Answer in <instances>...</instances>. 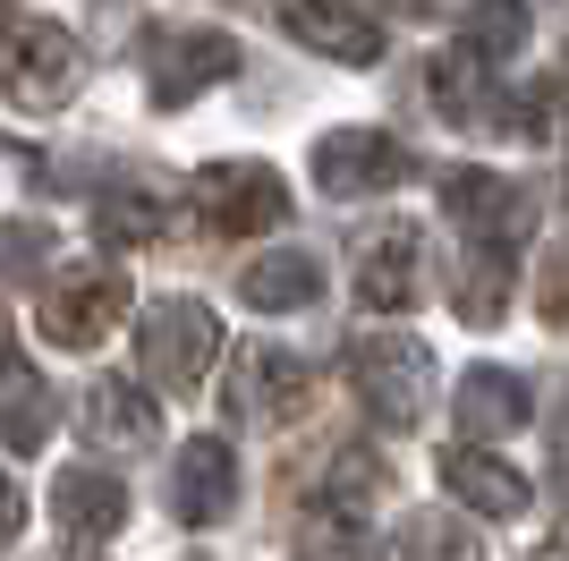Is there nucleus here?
Masks as SVG:
<instances>
[{"label":"nucleus","instance_id":"obj_1","mask_svg":"<svg viewBox=\"0 0 569 561\" xmlns=\"http://www.w3.org/2000/svg\"><path fill=\"white\" fill-rule=\"evenodd\" d=\"M221 350H230V341H221V315L204 298H153L137 315V357L162 392H196Z\"/></svg>","mask_w":569,"mask_h":561},{"label":"nucleus","instance_id":"obj_2","mask_svg":"<svg viewBox=\"0 0 569 561\" xmlns=\"http://www.w3.org/2000/svg\"><path fill=\"white\" fill-rule=\"evenodd\" d=\"M77 77H86V60H77L69 26H51V18L9 26V43H0V94H9L18 111H60L77 94Z\"/></svg>","mask_w":569,"mask_h":561},{"label":"nucleus","instance_id":"obj_3","mask_svg":"<svg viewBox=\"0 0 569 561\" xmlns=\"http://www.w3.org/2000/svg\"><path fill=\"white\" fill-rule=\"evenodd\" d=\"M238 77V43L221 26H179V35H144V94L153 111H188L204 86Z\"/></svg>","mask_w":569,"mask_h":561},{"label":"nucleus","instance_id":"obj_4","mask_svg":"<svg viewBox=\"0 0 569 561\" xmlns=\"http://www.w3.org/2000/svg\"><path fill=\"white\" fill-rule=\"evenodd\" d=\"M196 213L213 238H256L289 213V179L272 163H204L196 170Z\"/></svg>","mask_w":569,"mask_h":561},{"label":"nucleus","instance_id":"obj_5","mask_svg":"<svg viewBox=\"0 0 569 561\" xmlns=\"http://www.w3.org/2000/svg\"><path fill=\"white\" fill-rule=\"evenodd\" d=\"M119 315H128V280L102 273V264H77V273L43 280V306H34L51 350H94V341L119 332Z\"/></svg>","mask_w":569,"mask_h":561},{"label":"nucleus","instance_id":"obj_6","mask_svg":"<svg viewBox=\"0 0 569 561\" xmlns=\"http://www.w3.org/2000/svg\"><path fill=\"white\" fill-rule=\"evenodd\" d=\"M408 145L391 128H332V137L315 145V187L340 196V205H366V196H391L408 187Z\"/></svg>","mask_w":569,"mask_h":561},{"label":"nucleus","instance_id":"obj_7","mask_svg":"<svg viewBox=\"0 0 569 561\" xmlns=\"http://www.w3.org/2000/svg\"><path fill=\"white\" fill-rule=\"evenodd\" d=\"M442 205H451V222L485 256H510V247L536 230V196H527L519 179H501V170H451V179H442Z\"/></svg>","mask_w":569,"mask_h":561},{"label":"nucleus","instance_id":"obj_8","mask_svg":"<svg viewBox=\"0 0 569 561\" xmlns=\"http://www.w3.org/2000/svg\"><path fill=\"white\" fill-rule=\"evenodd\" d=\"M349 383H357V400H366V417L417 425L426 383H433V357L417 350V341H349Z\"/></svg>","mask_w":569,"mask_h":561},{"label":"nucleus","instance_id":"obj_9","mask_svg":"<svg viewBox=\"0 0 569 561\" xmlns=\"http://www.w3.org/2000/svg\"><path fill=\"white\" fill-rule=\"evenodd\" d=\"M349 289H357V306H375V315L417 306V289H426V238L408 230V222H375V230L357 238Z\"/></svg>","mask_w":569,"mask_h":561},{"label":"nucleus","instance_id":"obj_10","mask_svg":"<svg viewBox=\"0 0 569 561\" xmlns=\"http://www.w3.org/2000/svg\"><path fill=\"white\" fill-rule=\"evenodd\" d=\"M298 409H307V366L289 350H272V341H247V350L230 357V417L289 425Z\"/></svg>","mask_w":569,"mask_h":561},{"label":"nucleus","instance_id":"obj_11","mask_svg":"<svg viewBox=\"0 0 569 561\" xmlns=\"http://www.w3.org/2000/svg\"><path fill=\"white\" fill-rule=\"evenodd\" d=\"M170 511L188 528H213V519L238 511V451L221 434H188L179 460H170Z\"/></svg>","mask_w":569,"mask_h":561},{"label":"nucleus","instance_id":"obj_12","mask_svg":"<svg viewBox=\"0 0 569 561\" xmlns=\"http://www.w3.org/2000/svg\"><path fill=\"white\" fill-rule=\"evenodd\" d=\"M77 425H86V443H102V451H144L162 434V409H153L144 383L102 374V383H86V400H77Z\"/></svg>","mask_w":569,"mask_h":561},{"label":"nucleus","instance_id":"obj_13","mask_svg":"<svg viewBox=\"0 0 569 561\" xmlns=\"http://www.w3.org/2000/svg\"><path fill=\"white\" fill-rule=\"evenodd\" d=\"M281 26H289L307 51L340 60V69H375V60H382V26L366 18V9H349V0H298Z\"/></svg>","mask_w":569,"mask_h":561},{"label":"nucleus","instance_id":"obj_14","mask_svg":"<svg viewBox=\"0 0 569 561\" xmlns=\"http://www.w3.org/2000/svg\"><path fill=\"white\" fill-rule=\"evenodd\" d=\"M433 476L451 485V502H468V511H485V519H519L527 511V476L510 460H493V451H476V443H451L433 460Z\"/></svg>","mask_w":569,"mask_h":561},{"label":"nucleus","instance_id":"obj_15","mask_svg":"<svg viewBox=\"0 0 569 561\" xmlns=\"http://www.w3.org/2000/svg\"><path fill=\"white\" fill-rule=\"evenodd\" d=\"M51 519L69 528V537L102 544L128 528V485H119L111 468H60V485H51Z\"/></svg>","mask_w":569,"mask_h":561},{"label":"nucleus","instance_id":"obj_16","mask_svg":"<svg viewBox=\"0 0 569 561\" xmlns=\"http://www.w3.org/2000/svg\"><path fill=\"white\" fill-rule=\"evenodd\" d=\"M238 298L256 306V315H298V306L323 298V264L307 247H272V256H256L238 273Z\"/></svg>","mask_w":569,"mask_h":561},{"label":"nucleus","instance_id":"obj_17","mask_svg":"<svg viewBox=\"0 0 569 561\" xmlns=\"http://www.w3.org/2000/svg\"><path fill=\"white\" fill-rule=\"evenodd\" d=\"M426 94H433V111L451 119V128H501V119H510V102L493 94V69H476L468 51H442L426 69Z\"/></svg>","mask_w":569,"mask_h":561},{"label":"nucleus","instance_id":"obj_18","mask_svg":"<svg viewBox=\"0 0 569 561\" xmlns=\"http://www.w3.org/2000/svg\"><path fill=\"white\" fill-rule=\"evenodd\" d=\"M459 425H468V434H519L527 417H536V400H527V383L510 366H468L459 374Z\"/></svg>","mask_w":569,"mask_h":561},{"label":"nucleus","instance_id":"obj_19","mask_svg":"<svg viewBox=\"0 0 569 561\" xmlns=\"http://www.w3.org/2000/svg\"><path fill=\"white\" fill-rule=\"evenodd\" d=\"M0 443L9 451H43L51 443V392L26 357H0Z\"/></svg>","mask_w":569,"mask_h":561},{"label":"nucleus","instance_id":"obj_20","mask_svg":"<svg viewBox=\"0 0 569 561\" xmlns=\"http://www.w3.org/2000/svg\"><path fill=\"white\" fill-rule=\"evenodd\" d=\"M527 0H476L468 26H459V51H468L476 69H501V60H519L527 51Z\"/></svg>","mask_w":569,"mask_h":561},{"label":"nucleus","instance_id":"obj_21","mask_svg":"<svg viewBox=\"0 0 569 561\" xmlns=\"http://www.w3.org/2000/svg\"><path fill=\"white\" fill-rule=\"evenodd\" d=\"M382 561H485V544H476L468 519L417 511V519H400V528H391V553H382Z\"/></svg>","mask_w":569,"mask_h":561},{"label":"nucleus","instance_id":"obj_22","mask_svg":"<svg viewBox=\"0 0 569 561\" xmlns=\"http://www.w3.org/2000/svg\"><path fill=\"white\" fill-rule=\"evenodd\" d=\"M94 230L111 238V247H153V238H162V196H153V187H111L94 205Z\"/></svg>","mask_w":569,"mask_h":561},{"label":"nucleus","instance_id":"obj_23","mask_svg":"<svg viewBox=\"0 0 569 561\" xmlns=\"http://www.w3.org/2000/svg\"><path fill=\"white\" fill-rule=\"evenodd\" d=\"M375 485H382L375 451H340V460H332V485H323V502L357 519V511H366V502H375Z\"/></svg>","mask_w":569,"mask_h":561},{"label":"nucleus","instance_id":"obj_24","mask_svg":"<svg viewBox=\"0 0 569 561\" xmlns=\"http://www.w3.org/2000/svg\"><path fill=\"white\" fill-rule=\"evenodd\" d=\"M51 264V230L43 222H0V273L26 280V273H43Z\"/></svg>","mask_w":569,"mask_h":561},{"label":"nucleus","instance_id":"obj_25","mask_svg":"<svg viewBox=\"0 0 569 561\" xmlns=\"http://www.w3.org/2000/svg\"><path fill=\"white\" fill-rule=\"evenodd\" d=\"M536 306H545V324H552V332H569V247H552L545 280H536Z\"/></svg>","mask_w":569,"mask_h":561},{"label":"nucleus","instance_id":"obj_26","mask_svg":"<svg viewBox=\"0 0 569 561\" xmlns=\"http://www.w3.org/2000/svg\"><path fill=\"white\" fill-rule=\"evenodd\" d=\"M18 528H26V493H18V485H9V476H0V544L18 537Z\"/></svg>","mask_w":569,"mask_h":561},{"label":"nucleus","instance_id":"obj_27","mask_svg":"<svg viewBox=\"0 0 569 561\" xmlns=\"http://www.w3.org/2000/svg\"><path fill=\"white\" fill-rule=\"evenodd\" d=\"M289 9H298V0H272V18H289Z\"/></svg>","mask_w":569,"mask_h":561},{"label":"nucleus","instance_id":"obj_28","mask_svg":"<svg viewBox=\"0 0 569 561\" xmlns=\"http://www.w3.org/2000/svg\"><path fill=\"white\" fill-rule=\"evenodd\" d=\"M0 357H9V315H0Z\"/></svg>","mask_w":569,"mask_h":561},{"label":"nucleus","instance_id":"obj_29","mask_svg":"<svg viewBox=\"0 0 569 561\" xmlns=\"http://www.w3.org/2000/svg\"><path fill=\"white\" fill-rule=\"evenodd\" d=\"M69 561H94V553H69Z\"/></svg>","mask_w":569,"mask_h":561},{"label":"nucleus","instance_id":"obj_30","mask_svg":"<svg viewBox=\"0 0 569 561\" xmlns=\"http://www.w3.org/2000/svg\"><path fill=\"white\" fill-rule=\"evenodd\" d=\"M0 18H9V0H0Z\"/></svg>","mask_w":569,"mask_h":561}]
</instances>
